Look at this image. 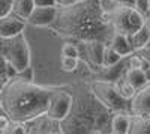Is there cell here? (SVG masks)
Wrapping results in <instances>:
<instances>
[{"label":"cell","instance_id":"cell-1","mask_svg":"<svg viewBox=\"0 0 150 134\" xmlns=\"http://www.w3.org/2000/svg\"><path fill=\"white\" fill-rule=\"evenodd\" d=\"M54 23L62 35L81 41H105L112 36L108 12L101 0H75L71 5L57 6Z\"/></svg>","mask_w":150,"mask_h":134},{"label":"cell","instance_id":"cell-2","mask_svg":"<svg viewBox=\"0 0 150 134\" xmlns=\"http://www.w3.org/2000/svg\"><path fill=\"white\" fill-rule=\"evenodd\" d=\"M57 88H48L17 76L6 80L0 91L2 112L15 122H27L45 115L50 96Z\"/></svg>","mask_w":150,"mask_h":134},{"label":"cell","instance_id":"cell-3","mask_svg":"<svg viewBox=\"0 0 150 134\" xmlns=\"http://www.w3.org/2000/svg\"><path fill=\"white\" fill-rule=\"evenodd\" d=\"M0 56L17 72L30 65V47L24 32L11 36L0 38Z\"/></svg>","mask_w":150,"mask_h":134},{"label":"cell","instance_id":"cell-4","mask_svg":"<svg viewBox=\"0 0 150 134\" xmlns=\"http://www.w3.org/2000/svg\"><path fill=\"white\" fill-rule=\"evenodd\" d=\"M107 12L112 33L131 35L147 21V18H144L134 6L129 5L111 3V8H108Z\"/></svg>","mask_w":150,"mask_h":134},{"label":"cell","instance_id":"cell-5","mask_svg":"<svg viewBox=\"0 0 150 134\" xmlns=\"http://www.w3.org/2000/svg\"><path fill=\"white\" fill-rule=\"evenodd\" d=\"M92 92L96 96V100L114 112H126L129 108V100L119 93L114 84L107 81H93L92 83Z\"/></svg>","mask_w":150,"mask_h":134},{"label":"cell","instance_id":"cell-6","mask_svg":"<svg viewBox=\"0 0 150 134\" xmlns=\"http://www.w3.org/2000/svg\"><path fill=\"white\" fill-rule=\"evenodd\" d=\"M72 103H74L72 95L66 91H62V89L57 88L53 92V95L50 96L45 116L48 119L54 120V122H60V120H63L69 116V112L72 108Z\"/></svg>","mask_w":150,"mask_h":134},{"label":"cell","instance_id":"cell-7","mask_svg":"<svg viewBox=\"0 0 150 134\" xmlns=\"http://www.w3.org/2000/svg\"><path fill=\"white\" fill-rule=\"evenodd\" d=\"M57 15V5L54 6H35L29 14L26 23L36 27H47L51 26Z\"/></svg>","mask_w":150,"mask_h":134},{"label":"cell","instance_id":"cell-8","mask_svg":"<svg viewBox=\"0 0 150 134\" xmlns=\"http://www.w3.org/2000/svg\"><path fill=\"white\" fill-rule=\"evenodd\" d=\"M129 110L132 115H150V84L137 89L129 98Z\"/></svg>","mask_w":150,"mask_h":134},{"label":"cell","instance_id":"cell-9","mask_svg":"<svg viewBox=\"0 0 150 134\" xmlns=\"http://www.w3.org/2000/svg\"><path fill=\"white\" fill-rule=\"evenodd\" d=\"M26 27V20H23L12 12L0 17V38H11L21 32H24Z\"/></svg>","mask_w":150,"mask_h":134},{"label":"cell","instance_id":"cell-10","mask_svg":"<svg viewBox=\"0 0 150 134\" xmlns=\"http://www.w3.org/2000/svg\"><path fill=\"white\" fill-rule=\"evenodd\" d=\"M107 42L101 39H89L84 41V48H86V54L89 57V60L95 66H102V53L105 48Z\"/></svg>","mask_w":150,"mask_h":134},{"label":"cell","instance_id":"cell-11","mask_svg":"<svg viewBox=\"0 0 150 134\" xmlns=\"http://www.w3.org/2000/svg\"><path fill=\"white\" fill-rule=\"evenodd\" d=\"M108 45H110L111 48H114V50H116L122 57L135 53L134 48H132V45H131V42H129L128 35H123V33H112Z\"/></svg>","mask_w":150,"mask_h":134},{"label":"cell","instance_id":"cell-12","mask_svg":"<svg viewBox=\"0 0 150 134\" xmlns=\"http://www.w3.org/2000/svg\"><path fill=\"white\" fill-rule=\"evenodd\" d=\"M125 81H126L132 89H140L141 86L147 83L146 77H144V71L138 66H129L126 71H125V76H123Z\"/></svg>","mask_w":150,"mask_h":134},{"label":"cell","instance_id":"cell-13","mask_svg":"<svg viewBox=\"0 0 150 134\" xmlns=\"http://www.w3.org/2000/svg\"><path fill=\"white\" fill-rule=\"evenodd\" d=\"M149 36H150V24L146 21L143 26L140 29H137L134 33L128 35V38H129V42L134 48V51L137 50H140V48H143L149 39Z\"/></svg>","mask_w":150,"mask_h":134},{"label":"cell","instance_id":"cell-14","mask_svg":"<svg viewBox=\"0 0 150 134\" xmlns=\"http://www.w3.org/2000/svg\"><path fill=\"white\" fill-rule=\"evenodd\" d=\"M131 125V115L126 112H117L111 119V133L114 134H128Z\"/></svg>","mask_w":150,"mask_h":134},{"label":"cell","instance_id":"cell-15","mask_svg":"<svg viewBox=\"0 0 150 134\" xmlns=\"http://www.w3.org/2000/svg\"><path fill=\"white\" fill-rule=\"evenodd\" d=\"M129 133H150V115H131Z\"/></svg>","mask_w":150,"mask_h":134},{"label":"cell","instance_id":"cell-16","mask_svg":"<svg viewBox=\"0 0 150 134\" xmlns=\"http://www.w3.org/2000/svg\"><path fill=\"white\" fill-rule=\"evenodd\" d=\"M33 8H35L33 0H12L11 3V12L23 20H27Z\"/></svg>","mask_w":150,"mask_h":134},{"label":"cell","instance_id":"cell-17","mask_svg":"<svg viewBox=\"0 0 150 134\" xmlns=\"http://www.w3.org/2000/svg\"><path fill=\"white\" fill-rule=\"evenodd\" d=\"M122 59L123 57L114 50V48H111L110 45H105L104 53H102V66H105V68L116 66Z\"/></svg>","mask_w":150,"mask_h":134},{"label":"cell","instance_id":"cell-18","mask_svg":"<svg viewBox=\"0 0 150 134\" xmlns=\"http://www.w3.org/2000/svg\"><path fill=\"white\" fill-rule=\"evenodd\" d=\"M78 66V57H68V56H62L60 60V68L65 72H74Z\"/></svg>","mask_w":150,"mask_h":134},{"label":"cell","instance_id":"cell-19","mask_svg":"<svg viewBox=\"0 0 150 134\" xmlns=\"http://www.w3.org/2000/svg\"><path fill=\"white\" fill-rule=\"evenodd\" d=\"M114 86H116V89L119 91V93L122 95V96H125V98H126V100H129L131 98V96L134 95V92H135V89H132L131 86H129V84L126 83V81H125V78L123 80H117L116 83H114Z\"/></svg>","mask_w":150,"mask_h":134},{"label":"cell","instance_id":"cell-20","mask_svg":"<svg viewBox=\"0 0 150 134\" xmlns=\"http://www.w3.org/2000/svg\"><path fill=\"white\" fill-rule=\"evenodd\" d=\"M134 8L140 12L144 18L150 15V0H134Z\"/></svg>","mask_w":150,"mask_h":134},{"label":"cell","instance_id":"cell-21","mask_svg":"<svg viewBox=\"0 0 150 134\" xmlns=\"http://www.w3.org/2000/svg\"><path fill=\"white\" fill-rule=\"evenodd\" d=\"M62 56H68V57H78L80 56V50L78 47L72 44V42H65L62 45Z\"/></svg>","mask_w":150,"mask_h":134},{"label":"cell","instance_id":"cell-22","mask_svg":"<svg viewBox=\"0 0 150 134\" xmlns=\"http://www.w3.org/2000/svg\"><path fill=\"white\" fill-rule=\"evenodd\" d=\"M15 76H17V77H20V78L27 80V81H35V69H33V66H32V65H29V66H26L24 69L18 71Z\"/></svg>","mask_w":150,"mask_h":134},{"label":"cell","instance_id":"cell-23","mask_svg":"<svg viewBox=\"0 0 150 134\" xmlns=\"http://www.w3.org/2000/svg\"><path fill=\"white\" fill-rule=\"evenodd\" d=\"M11 3H12V0H0V17L11 12Z\"/></svg>","mask_w":150,"mask_h":134},{"label":"cell","instance_id":"cell-24","mask_svg":"<svg viewBox=\"0 0 150 134\" xmlns=\"http://www.w3.org/2000/svg\"><path fill=\"white\" fill-rule=\"evenodd\" d=\"M137 53H138V56L144 60V62H147V63L150 65V48H149V47L140 48V50H137Z\"/></svg>","mask_w":150,"mask_h":134},{"label":"cell","instance_id":"cell-25","mask_svg":"<svg viewBox=\"0 0 150 134\" xmlns=\"http://www.w3.org/2000/svg\"><path fill=\"white\" fill-rule=\"evenodd\" d=\"M35 6H54L56 0H33Z\"/></svg>","mask_w":150,"mask_h":134},{"label":"cell","instance_id":"cell-26","mask_svg":"<svg viewBox=\"0 0 150 134\" xmlns=\"http://www.w3.org/2000/svg\"><path fill=\"white\" fill-rule=\"evenodd\" d=\"M111 3H117V5H129L134 6V0H110Z\"/></svg>","mask_w":150,"mask_h":134},{"label":"cell","instance_id":"cell-27","mask_svg":"<svg viewBox=\"0 0 150 134\" xmlns=\"http://www.w3.org/2000/svg\"><path fill=\"white\" fill-rule=\"evenodd\" d=\"M6 77H5V74H3V72L2 71H0V91H2V88L5 86V83H6Z\"/></svg>","mask_w":150,"mask_h":134},{"label":"cell","instance_id":"cell-28","mask_svg":"<svg viewBox=\"0 0 150 134\" xmlns=\"http://www.w3.org/2000/svg\"><path fill=\"white\" fill-rule=\"evenodd\" d=\"M5 68H6V62L3 60V57L0 56V71H2L3 74H5ZM5 77H6V76H5Z\"/></svg>","mask_w":150,"mask_h":134},{"label":"cell","instance_id":"cell-29","mask_svg":"<svg viewBox=\"0 0 150 134\" xmlns=\"http://www.w3.org/2000/svg\"><path fill=\"white\" fill-rule=\"evenodd\" d=\"M143 71H144V77H146L147 83H150V66L146 68V69H143Z\"/></svg>","mask_w":150,"mask_h":134},{"label":"cell","instance_id":"cell-30","mask_svg":"<svg viewBox=\"0 0 150 134\" xmlns=\"http://www.w3.org/2000/svg\"><path fill=\"white\" fill-rule=\"evenodd\" d=\"M144 47H149V48H150V36H149V39H147V42H146Z\"/></svg>","mask_w":150,"mask_h":134},{"label":"cell","instance_id":"cell-31","mask_svg":"<svg viewBox=\"0 0 150 134\" xmlns=\"http://www.w3.org/2000/svg\"><path fill=\"white\" fill-rule=\"evenodd\" d=\"M0 113H3V112H2V107H0Z\"/></svg>","mask_w":150,"mask_h":134},{"label":"cell","instance_id":"cell-32","mask_svg":"<svg viewBox=\"0 0 150 134\" xmlns=\"http://www.w3.org/2000/svg\"><path fill=\"white\" fill-rule=\"evenodd\" d=\"M101 2H102V0H101Z\"/></svg>","mask_w":150,"mask_h":134}]
</instances>
